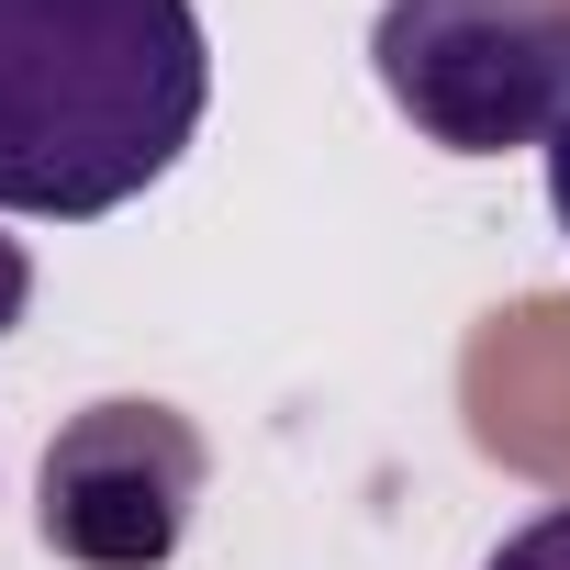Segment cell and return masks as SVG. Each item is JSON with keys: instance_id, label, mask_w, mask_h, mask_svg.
I'll use <instances>...</instances> for the list:
<instances>
[{"instance_id": "7a4b0ae2", "label": "cell", "mask_w": 570, "mask_h": 570, "mask_svg": "<svg viewBox=\"0 0 570 570\" xmlns=\"http://www.w3.org/2000/svg\"><path fill=\"white\" fill-rule=\"evenodd\" d=\"M370 68L436 157L548 146L570 112V0H381Z\"/></svg>"}, {"instance_id": "3957f363", "label": "cell", "mask_w": 570, "mask_h": 570, "mask_svg": "<svg viewBox=\"0 0 570 570\" xmlns=\"http://www.w3.org/2000/svg\"><path fill=\"white\" fill-rule=\"evenodd\" d=\"M202 481H213V448L179 403H90L46 448L35 537L79 570H168Z\"/></svg>"}, {"instance_id": "6da1fadb", "label": "cell", "mask_w": 570, "mask_h": 570, "mask_svg": "<svg viewBox=\"0 0 570 570\" xmlns=\"http://www.w3.org/2000/svg\"><path fill=\"white\" fill-rule=\"evenodd\" d=\"M202 112L190 0H0V213L101 224L190 157Z\"/></svg>"}, {"instance_id": "5b68a950", "label": "cell", "mask_w": 570, "mask_h": 570, "mask_svg": "<svg viewBox=\"0 0 570 570\" xmlns=\"http://www.w3.org/2000/svg\"><path fill=\"white\" fill-rule=\"evenodd\" d=\"M23 314H35V257H23V235H0V336Z\"/></svg>"}, {"instance_id": "277c9868", "label": "cell", "mask_w": 570, "mask_h": 570, "mask_svg": "<svg viewBox=\"0 0 570 570\" xmlns=\"http://www.w3.org/2000/svg\"><path fill=\"white\" fill-rule=\"evenodd\" d=\"M481 570H570V503H548V514H525Z\"/></svg>"}, {"instance_id": "8992f818", "label": "cell", "mask_w": 570, "mask_h": 570, "mask_svg": "<svg viewBox=\"0 0 570 570\" xmlns=\"http://www.w3.org/2000/svg\"><path fill=\"white\" fill-rule=\"evenodd\" d=\"M548 213H559V235H570V112H559V135H548Z\"/></svg>"}]
</instances>
